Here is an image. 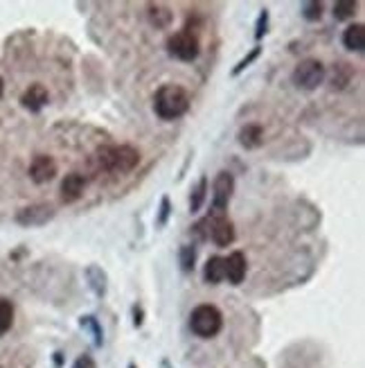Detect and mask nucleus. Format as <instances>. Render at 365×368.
Returning a JSON list of instances; mask_svg holds the SVG:
<instances>
[{"label": "nucleus", "mask_w": 365, "mask_h": 368, "mask_svg": "<svg viewBox=\"0 0 365 368\" xmlns=\"http://www.w3.org/2000/svg\"><path fill=\"white\" fill-rule=\"evenodd\" d=\"M144 312H142V307L140 305H135L133 307V325H135V328H140V325H142V321H144Z\"/></svg>", "instance_id": "nucleus-29"}, {"label": "nucleus", "mask_w": 365, "mask_h": 368, "mask_svg": "<svg viewBox=\"0 0 365 368\" xmlns=\"http://www.w3.org/2000/svg\"><path fill=\"white\" fill-rule=\"evenodd\" d=\"M14 323V307L12 303L7 298H0V337H3L5 332H10Z\"/></svg>", "instance_id": "nucleus-19"}, {"label": "nucleus", "mask_w": 365, "mask_h": 368, "mask_svg": "<svg viewBox=\"0 0 365 368\" xmlns=\"http://www.w3.org/2000/svg\"><path fill=\"white\" fill-rule=\"evenodd\" d=\"M266 32H269V10H262L257 16V23H255V39L262 41Z\"/></svg>", "instance_id": "nucleus-27"}, {"label": "nucleus", "mask_w": 365, "mask_h": 368, "mask_svg": "<svg viewBox=\"0 0 365 368\" xmlns=\"http://www.w3.org/2000/svg\"><path fill=\"white\" fill-rule=\"evenodd\" d=\"M188 111H190V95L181 86H174V84L160 86L156 95H153V113L160 120L172 122L183 118Z\"/></svg>", "instance_id": "nucleus-1"}, {"label": "nucleus", "mask_w": 365, "mask_h": 368, "mask_svg": "<svg viewBox=\"0 0 365 368\" xmlns=\"http://www.w3.org/2000/svg\"><path fill=\"white\" fill-rule=\"evenodd\" d=\"M206 224H208V240H212L219 249L230 247L234 242V237H237L232 222L225 215L223 217H206Z\"/></svg>", "instance_id": "nucleus-7"}, {"label": "nucleus", "mask_w": 365, "mask_h": 368, "mask_svg": "<svg viewBox=\"0 0 365 368\" xmlns=\"http://www.w3.org/2000/svg\"><path fill=\"white\" fill-rule=\"evenodd\" d=\"M324 77H327V68H324V63L320 59H305L300 61L294 75H291V79H294V84L298 88H302V91H316Z\"/></svg>", "instance_id": "nucleus-5"}, {"label": "nucleus", "mask_w": 365, "mask_h": 368, "mask_svg": "<svg viewBox=\"0 0 365 368\" xmlns=\"http://www.w3.org/2000/svg\"><path fill=\"white\" fill-rule=\"evenodd\" d=\"M354 12H356V3H352V0H343V3H336L334 5V19L336 21L352 19Z\"/></svg>", "instance_id": "nucleus-25"}, {"label": "nucleus", "mask_w": 365, "mask_h": 368, "mask_svg": "<svg viewBox=\"0 0 365 368\" xmlns=\"http://www.w3.org/2000/svg\"><path fill=\"white\" fill-rule=\"evenodd\" d=\"M206 199H208V178L201 176L197 187H194L190 194V212H199L203 208V203H206Z\"/></svg>", "instance_id": "nucleus-17"}, {"label": "nucleus", "mask_w": 365, "mask_h": 368, "mask_svg": "<svg viewBox=\"0 0 365 368\" xmlns=\"http://www.w3.org/2000/svg\"><path fill=\"white\" fill-rule=\"evenodd\" d=\"M322 3H318V0H311V3H305L302 7H300V12H302V19L309 21V23H316L322 19Z\"/></svg>", "instance_id": "nucleus-23"}, {"label": "nucleus", "mask_w": 365, "mask_h": 368, "mask_svg": "<svg viewBox=\"0 0 365 368\" xmlns=\"http://www.w3.org/2000/svg\"><path fill=\"white\" fill-rule=\"evenodd\" d=\"M169 215H172V201L169 197H162L160 199V208H158V217H156V226L162 228L169 222Z\"/></svg>", "instance_id": "nucleus-26"}, {"label": "nucleus", "mask_w": 365, "mask_h": 368, "mask_svg": "<svg viewBox=\"0 0 365 368\" xmlns=\"http://www.w3.org/2000/svg\"><path fill=\"white\" fill-rule=\"evenodd\" d=\"M223 328V314L214 305H199L190 314V330L201 339H212Z\"/></svg>", "instance_id": "nucleus-3"}, {"label": "nucleus", "mask_w": 365, "mask_h": 368, "mask_svg": "<svg viewBox=\"0 0 365 368\" xmlns=\"http://www.w3.org/2000/svg\"><path fill=\"white\" fill-rule=\"evenodd\" d=\"M79 325L84 330H88L93 334V341H95V346H102L104 343V332L100 328V323H97V318L95 316H81L79 318Z\"/></svg>", "instance_id": "nucleus-21"}, {"label": "nucleus", "mask_w": 365, "mask_h": 368, "mask_svg": "<svg viewBox=\"0 0 365 368\" xmlns=\"http://www.w3.org/2000/svg\"><path fill=\"white\" fill-rule=\"evenodd\" d=\"M343 45L352 52H363L365 48V25L354 23L343 32Z\"/></svg>", "instance_id": "nucleus-14"}, {"label": "nucleus", "mask_w": 365, "mask_h": 368, "mask_svg": "<svg viewBox=\"0 0 365 368\" xmlns=\"http://www.w3.org/2000/svg\"><path fill=\"white\" fill-rule=\"evenodd\" d=\"M203 280L208 285H219L225 280V269H223V258L212 256L208 258L206 267H203Z\"/></svg>", "instance_id": "nucleus-15"}, {"label": "nucleus", "mask_w": 365, "mask_h": 368, "mask_svg": "<svg viewBox=\"0 0 365 368\" xmlns=\"http://www.w3.org/2000/svg\"><path fill=\"white\" fill-rule=\"evenodd\" d=\"M352 79V68L347 63H338L334 68V77H331V86L334 88H345Z\"/></svg>", "instance_id": "nucleus-22"}, {"label": "nucleus", "mask_w": 365, "mask_h": 368, "mask_svg": "<svg viewBox=\"0 0 365 368\" xmlns=\"http://www.w3.org/2000/svg\"><path fill=\"white\" fill-rule=\"evenodd\" d=\"M52 217H54L52 206H45V203H41V206H30L25 210H21L19 215H16V222L23 224V226H41V224L50 222Z\"/></svg>", "instance_id": "nucleus-10"}, {"label": "nucleus", "mask_w": 365, "mask_h": 368, "mask_svg": "<svg viewBox=\"0 0 365 368\" xmlns=\"http://www.w3.org/2000/svg\"><path fill=\"white\" fill-rule=\"evenodd\" d=\"M259 54H262V45H255V48H253V50H250V52H248V54H246V57H243V59H241V61L237 63V66H234V68H232V77H237V75H241V72H243V70H246V68L250 66V63H253V61H257V59H259Z\"/></svg>", "instance_id": "nucleus-24"}, {"label": "nucleus", "mask_w": 365, "mask_h": 368, "mask_svg": "<svg viewBox=\"0 0 365 368\" xmlns=\"http://www.w3.org/2000/svg\"><path fill=\"white\" fill-rule=\"evenodd\" d=\"M239 143H241V147H246V150H257V147H262V143H264V129L259 125L241 127Z\"/></svg>", "instance_id": "nucleus-16"}, {"label": "nucleus", "mask_w": 365, "mask_h": 368, "mask_svg": "<svg viewBox=\"0 0 365 368\" xmlns=\"http://www.w3.org/2000/svg\"><path fill=\"white\" fill-rule=\"evenodd\" d=\"M56 176V163L52 156H45V154H41V156H34V161L30 163V178L38 185H43L47 181H52Z\"/></svg>", "instance_id": "nucleus-8"}, {"label": "nucleus", "mask_w": 365, "mask_h": 368, "mask_svg": "<svg viewBox=\"0 0 365 368\" xmlns=\"http://www.w3.org/2000/svg\"><path fill=\"white\" fill-rule=\"evenodd\" d=\"M181 260V269L185 274H192L194 272V267H197V247L194 244H183L181 247V256H178Z\"/></svg>", "instance_id": "nucleus-18"}, {"label": "nucleus", "mask_w": 365, "mask_h": 368, "mask_svg": "<svg viewBox=\"0 0 365 368\" xmlns=\"http://www.w3.org/2000/svg\"><path fill=\"white\" fill-rule=\"evenodd\" d=\"M3 91H5V84H3V79H0V97H3Z\"/></svg>", "instance_id": "nucleus-30"}, {"label": "nucleus", "mask_w": 365, "mask_h": 368, "mask_svg": "<svg viewBox=\"0 0 365 368\" xmlns=\"http://www.w3.org/2000/svg\"><path fill=\"white\" fill-rule=\"evenodd\" d=\"M223 269H225V280L230 285H241L248 272L246 256L241 251H232L228 258H223Z\"/></svg>", "instance_id": "nucleus-9"}, {"label": "nucleus", "mask_w": 365, "mask_h": 368, "mask_svg": "<svg viewBox=\"0 0 365 368\" xmlns=\"http://www.w3.org/2000/svg\"><path fill=\"white\" fill-rule=\"evenodd\" d=\"M129 368H137V366L135 364H129Z\"/></svg>", "instance_id": "nucleus-31"}, {"label": "nucleus", "mask_w": 365, "mask_h": 368, "mask_svg": "<svg viewBox=\"0 0 365 368\" xmlns=\"http://www.w3.org/2000/svg\"><path fill=\"white\" fill-rule=\"evenodd\" d=\"M21 104L25 106L27 111L38 113L47 104V88L43 84H32L27 91L21 95Z\"/></svg>", "instance_id": "nucleus-13"}, {"label": "nucleus", "mask_w": 365, "mask_h": 368, "mask_svg": "<svg viewBox=\"0 0 365 368\" xmlns=\"http://www.w3.org/2000/svg\"><path fill=\"white\" fill-rule=\"evenodd\" d=\"M84 187H86L84 174H79V172H70V174H66V178L61 181V201L63 203L79 201L81 194H84Z\"/></svg>", "instance_id": "nucleus-11"}, {"label": "nucleus", "mask_w": 365, "mask_h": 368, "mask_svg": "<svg viewBox=\"0 0 365 368\" xmlns=\"http://www.w3.org/2000/svg\"><path fill=\"white\" fill-rule=\"evenodd\" d=\"M167 52L169 57H174L178 61H185L190 63L199 57L201 52V45H199V37L194 34L190 28H185L181 32H176L167 39Z\"/></svg>", "instance_id": "nucleus-4"}, {"label": "nucleus", "mask_w": 365, "mask_h": 368, "mask_svg": "<svg viewBox=\"0 0 365 368\" xmlns=\"http://www.w3.org/2000/svg\"><path fill=\"white\" fill-rule=\"evenodd\" d=\"M93 161L97 163V167L104 172L124 174V172H131L137 163H140V152L129 145H109V147L97 150Z\"/></svg>", "instance_id": "nucleus-2"}, {"label": "nucleus", "mask_w": 365, "mask_h": 368, "mask_svg": "<svg viewBox=\"0 0 365 368\" xmlns=\"http://www.w3.org/2000/svg\"><path fill=\"white\" fill-rule=\"evenodd\" d=\"M232 192H234V176L230 172H219L212 183V206H210L208 217H223L232 199Z\"/></svg>", "instance_id": "nucleus-6"}, {"label": "nucleus", "mask_w": 365, "mask_h": 368, "mask_svg": "<svg viewBox=\"0 0 365 368\" xmlns=\"http://www.w3.org/2000/svg\"><path fill=\"white\" fill-rule=\"evenodd\" d=\"M72 368H97V366H95V359L91 355H81V357H77V362L72 364Z\"/></svg>", "instance_id": "nucleus-28"}, {"label": "nucleus", "mask_w": 365, "mask_h": 368, "mask_svg": "<svg viewBox=\"0 0 365 368\" xmlns=\"http://www.w3.org/2000/svg\"><path fill=\"white\" fill-rule=\"evenodd\" d=\"M149 19L156 28H167L172 23V12L160 5H149Z\"/></svg>", "instance_id": "nucleus-20"}, {"label": "nucleus", "mask_w": 365, "mask_h": 368, "mask_svg": "<svg viewBox=\"0 0 365 368\" xmlns=\"http://www.w3.org/2000/svg\"><path fill=\"white\" fill-rule=\"evenodd\" d=\"M86 280H88V287L93 289V294L97 298H104L109 292V278H107V272L100 267V265H88L86 267Z\"/></svg>", "instance_id": "nucleus-12"}]
</instances>
